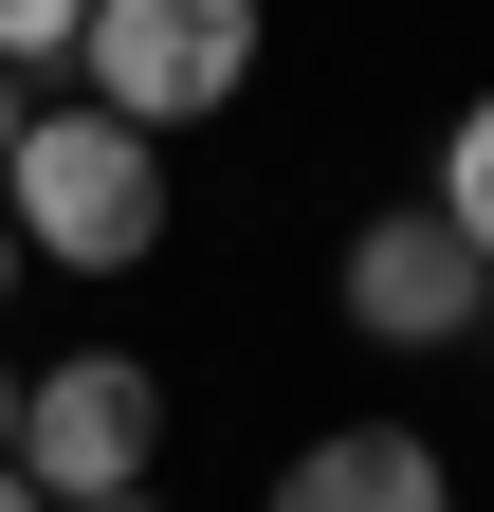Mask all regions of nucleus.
Returning a JSON list of instances; mask_svg holds the SVG:
<instances>
[{"label": "nucleus", "instance_id": "1", "mask_svg": "<svg viewBox=\"0 0 494 512\" xmlns=\"http://www.w3.org/2000/svg\"><path fill=\"white\" fill-rule=\"evenodd\" d=\"M0 238L55 256V275H147V238H165V147L110 128V110H37L19 165H0Z\"/></svg>", "mask_w": 494, "mask_h": 512}, {"label": "nucleus", "instance_id": "2", "mask_svg": "<svg viewBox=\"0 0 494 512\" xmlns=\"http://www.w3.org/2000/svg\"><path fill=\"white\" fill-rule=\"evenodd\" d=\"M74 74H92L110 128H147V147H165V128H202V110L257 92V0H92Z\"/></svg>", "mask_w": 494, "mask_h": 512}, {"label": "nucleus", "instance_id": "3", "mask_svg": "<svg viewBox=\"0 0 494 512\" xmlns=\"http://www.w3.org/2000/svg\"><path fill=\"white\" fill-rule=\"evenodd\" d=\"M147 458H165V366L147 348H55L19 384V476H37V512L147 494Z\"/></svg>", "mask_w": 494, "mask_h": 512}, {"label": "nucleus", "instance_id": "4", "mask_svg": "<svg viewBox=\"0 0 494 512\" xmlns=\"http://www.w3.org/2000/svg\"><path fill=\"white\" fill-rule=\"evenodd\" d=\"M348 330L366 348H476L494 330V256L440 220V202H385V220H348Z\"/></svg>", "mask_w": 494, "mask_h": 512}, {"label": "nucleus", "instance_id": "5", "mask_svg": "<svg viewBox=\"0 0 494 512\" xmlns=\"http://www.w3.org/2000/svg\"><path fill=\"white\" fill-rule=\"evenodd\" d=\"M275 512H440V439L421 421H330L275 458Z\"/></svg>", "mask_w": 494, "mask_h": 512}, {"label": "nucleus", "instance_id": "6", "mask_svg": "<svg viewBox=\"0 0 494 512\" xmlns=\"http://www.w3.org/2000/svg\"><path fill=\"white\" fill-rule=\"evenodd\" d=\"M421 202H440V220H458V238L494 256V92H476V110L440 128V183H421Z\"/></svg>", "mask_w": 494, "mask_h": 512}, {"label": "nucleus", "instance_id": "7", "mask_svg": "<svg viewBox=\"0 0 494 512\" xmlns=\"http://www.w3.org/2000/svg\"><path fill=\"white\" fill-rule=\"evenodd\" d=\"M74 37H92V0H0V74H74Z\"/></svg>", "mask_w": 494, "mask_h": 512}, {"label": "nucleus", "instance_id": "8", "mask_svg": "<svg viewBox=\"0 0 494 512\" xmlns=\"http://www.w3.org/2000/svg\"><path fill=\"white\" fill-rule=\"evenodd\" d=\"M19 128H37V92H19V74H0V165H19Z\"/></svg>", "mask_w": 494, "mask_h": 512}, {"label": "nucleus", "instance_id": "9", "mask_svg": "<svg viewBox=\"0 0 494 512\" xmlns=\"http://www.w3.org/2000/svg\"><path fill=\"white\" fill-rule=\"evenodd\" d=\"M19 384H37V366H0V458H19Z\"/></svg>", "mask_w": 494, "mask_h": 512}, {"label": "nucleus", "instance_id": "10", "mask_svg": "<svg viewBox=\"0 0 494 512\" xmlns=\"http://www.w3.org/2000/svg\"><path fill=\"white\" fill-rule=\"evenodd\" d=\"M0 512H37V476H19V458H0Z\"/></svg>", "mask_w": 494, "mask_h": 512}, {"label": "nucleus", "instance_id": "11", "mask_svg": "<svg viewBox=\"0 0 494 512\" xmlns=\"http://www.w3.org/2000/svg\"><path fill=\"white\" fill-rule=\"evenodd\" d=\"M92 512H165V494H92Z\"/></svg>", "mask_w": 494, "mask_h": 512}, {"label": "nucleus", "instance_id": "12", "mask_svg": "<svg viewBox=\"0 0 494 512\" xmlns=\"http://www.w3.org/2000/svg\"><path fill=\"white\" fill-rule=\"evenodd\" d=\"M0 293H19V238H0Z\"/></svg>", "mask_w": 494, "mask_h": 512}]
</instances>
